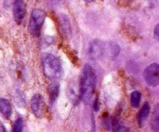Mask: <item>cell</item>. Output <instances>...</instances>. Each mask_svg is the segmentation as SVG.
Wrapping results in <instances>:
<instances>
[{
    "label": "cell",
    "mask_w": 159,
    "mask_h": 132,
    "mask_svg": "<svg viewBox=\"0 0 159 132\" xmlns=\"http://www.w3.org/2000/svg\"><path fill=\"white\" fill-rule=\"evenodd\" d=\"M96 86V75L91 65L86 64L82 69L79 85V97L88 102L92 99Z\"/></svg>",
    "instance_id": "1"
},
{
    "label": "cell",
    "mask_w": 159,
    "mask_h": 132,
    "mask_svg": "<svg viewBox=\"0 0 159 132\" xmlns=\"http://www.w3.org/2000/svg\"><path fill=\"white\" fill-rule=\"evenodd\" d=\"M42 68L45 76L48 79H59L63 74L60 60L50 53H44L42 56Z\"/></svg>",
    "instance_id": "2"
},
{
    "label": "cell",
    "mask_w": 159,
    "mask_h": 132,
    "mask_svg": "<svg viewBox=\"0 0 159 132\" xmlns=\"http://www.w3.org/2000/svg\"><path fill=\"white\" fill-rule=\"evenodd\" d=\"M45 17H46V13L42 9H34L31 12L28 28L30 32L34 37H39L40 35Z\"/></svg>",
    "instance_id": "3"
},
{
    "label": "cell",
    "mask_w": 159,
    "mask_h": 132,
    "mask_svg": "<svg viewBox=\"0 0 159 132\" xmlns=\"http://www.w3.org/2000/svg\"><path fill=\"white\" fill-rule=\"evenodd\" d=\"M87 54L93 61L99 59L105 54V43L98 39L92 40L88 47Z\"/></svg>",
    "instance_id": "4"
},
{
    "label": "cell",
    "mask_w": 159,
    "mask_h": 132,
    "mask_svg": "<svg viewBox=\"0 0 159 132\" xmlns=\"http://www.w3.org/2000/svg\"><path fill=\"white\" fill-rule=\"evenodd\" d=\"M144 79L150 86H158L159 84V65L157 63L149 65L144 71Z\"/></svg>",
    "instance_id": "5"
},
{
    "label": "cell",
    "mask_w": 159,
    "mask_h": 132,
    "mask_svg": "<svg viewBox=\"0 0 159 132\" xmlns=\"http://www.w3.org/2000/svg\"><path fill=\"white\" fill-rule=\"evenodd\" d=\"M31 110L37 117H41L44 112V101L40 94H35L30 101Z\"/></svg>",
    "instance_id": "6"
},
{
    "label": "cell",
    "mask_w": 159,
    "mask_h": 132,
    "mask_svg": "<svg viewBox=\"0 0 159 132\" xmlns=\"http://www.w3.org/2000/svg\"><path fill=\"white\" fill-rule=\"evenodd\" d=\"M26 5L23 1L17 0L14 2L13 4V16L16 23L18 24L23 22L26 16Z\"/></svg>",
    "instance_id": "7"
},
{
    "label": "cell",
    "mask_w": 159,
    "mask_h": 132,
    "mask_svg": "<svg viewBox=\"0 0 159 132\" xmlns=\"http://www.w3.org/2000/svg\"><path fill=\"white\" fill-rule=\"evenodd\" d=\"M59 93H60V85L56 81H53L52 82H51L48 88L50 105H54V102L57 100V97H58Z\"/></svg>",
    "instance_id": "8"
},
{
    "label": "cell",
    "mask_w": 159,
    "mask_h": 132,
    "mask_svg": "<svg viewBox=\"0 0 159 132\" xmlns=\"http://www.w3.org/2000/svg\"><path fill=\"white\" fill-rule=\"evenodd\" d=\"M59 22L62 34L65 37H69L71 34V26L68 17L65 14H61L59 16Z\"/></svg>",
    "instance_id": "9"
},
{
    "label": "cell",
    "mask_w": 159,
    "mask_h": 132,
    "mask_svg": "<svg viewBox=\"0 0 159 132\" xmlns=\"http://www.w3.org/2000/svg\"><path fill=\"white\" fill-rule=\"evenodd\" d=\"M120 47L113 42L105 43V54H107L112 59L116 58L120 53Z\"/></svg>",
    "instance_id": "10"
},
{
    "label": "cell",
    "mask_w": 159,
    "mask_h": 132,
    "mask_svg": "<svg viewBox=\"0 0 159 132\" xmlns=\"http://www.w3.org/2000/svg\"><path fill=\"white\" fill-rule=\"evenodd\" d=\"M0 113L6 118H9L12 113V107L8 99L0 98Z\"/></svg>",
    "instance_id": "11"
},
{
    "label": "cell",
    "mask_w": 159,
    "mask_h": 132,
    "mask_svg": "<svg viewBox=\"0 0 159 132\" xmlns=\"http://www.w3.org/2000/svg\"><path fill=\"white\" fill-rule=\"evenodd\" d=\"M150 110L151 107L150 105H149V102H144V105L141 107V110H140L139 114H138V124H139V126L141 127H143L144 121L148 116L149 113H150Z\"/></svg>",
    "instance_id": "12"
},
{
    "label": "cell",
    "mask_w": 159,
    "mask_h": 132,
    "mask_svg": "<svg viewBox=\"0 0 159 132\" xmlns=\"http://www.w3.org/2000/svg\"><path fill=\"white\" fill-rule=\"evenodd\" d=\"M104 127L108 130H111L112 129L115 128L117 126V120L112 116H106L103 120ZM116 128H118L116 127Z\"/></svg>",
    "instance_id": "13"
},
{
    "label": "cell",
    "mask_w": 159,
    "mask_h": 132,
    "mask_svg": "<svg viewBox=\"0 0 159 132\" xmlns=\"http://www.w3.org/2000/svg\"><path fill=\"white\" fill-rule=\"evenodd\" d=\"M141 96V93L138 91H134L130 94V102H131V106L134 108H138L139 107Z\"/></svg>",
    "instance_id": "14"
},
{
    "label": "cell",
    "mask_w": 159,
    "mask_h": 132,
    "mask_svg": "<svg viewBox=\"0 0 159 132\" xmlns=\"http://www.w3.org/2000/svg\"><path fill=\"white\" fill-rule=\"evenodd\" d=\"M152 129L155 132H158L159 130V112H158V105L155 107V113H154V117L152 118Z\"/></svg>",
    "instance_id": "15"
},
{
    "label": "cell",
    "mask_w": 159,
    "mask_h": 132,
    "mask_svg": "<svg viewBox=\"0 0 159 132\" xmlns=\"http://www.w3.org/2000/svg\"><path fill=\"white\" fill-rule=\"evenodd\" d=\"M23 128V120L21 117H19L14 123L12 127V132H22Z\"/></svg>",
    "instance_id": "16"
},
{
    "label": "cell",
    "mask_w": 159,
    "mask_h": 132,
    "mask_svg": "<svg viewBox=\"0 0 159 132\" xmlns=\"http://www.w3.org/2000/svg\"><path fill=\"white\" fill-rule=\"evenodd\" d=\"M93 109L95 111H98L99 110V98L96 97L94 101V104H93Z\"/></svg>",
    "instance_id": "17"
},
{
    "label": "cell",
    "mask_w": 159,
    "mask_h": 132,
    "mask_svg": "<svg viewBox=\"0 0 159 132\" xmlns=\"http://www.w3.org/2000/svg\"><path fill=\"white\" fill-rule=\"evenodd\" d=\"M115 132H130V130L127 128V127L120 126V127H118L117 129H116Z\"/></svg>",
    "instance_id": "18"
},
{
    "label": "cell",
    "mask_w": 159,
    "mask_h": 132,
    "mask_svg": "<svg viewBox=\"0 0 159 132\" xmlns=\"http://www.w3.org/2000/svg\"><path fill=\"white\" fill-rule=\"evenodd\" d=\"M158 26L159 25L157 24L155 28V31H154V34H155V37L157 40H158V37H159V34H158Z\"/></svg>",
    "instance_id": "19"
},
{
    "label": "cell",
    "mask_w": 159,
    "mask_h": 132,
    "mask_svg": "<svg viewBox=\"0 0 159 132\" xmlns=\"http://www.w3.org/2000/svg\"><path fill=\"white\" fill-rule=\"evenodd\" d=\"M0 132H6V127L1 122H0Z\"/></svg>",
    "instance_id": "20"
}]
</instances>
